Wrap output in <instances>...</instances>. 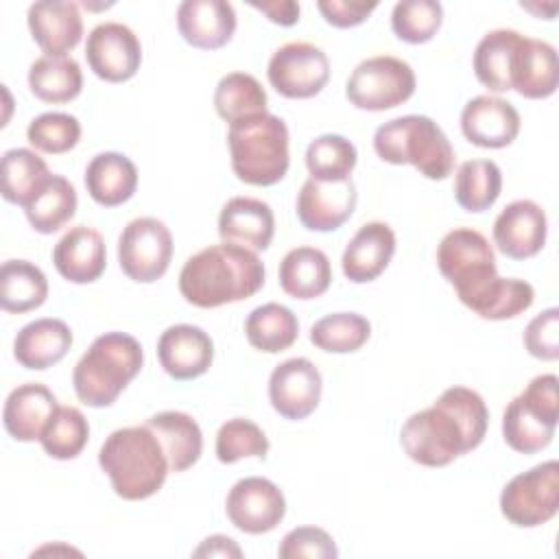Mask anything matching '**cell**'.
<instances>
[{"label":"cell","mask_w":559,"mask_h":559,"mask_svg":"<svg viewBox=\"0 0 559 559\" xmlns=\"http://www.w3.org/2000/svg\"><path fill=\"white\" fill-rule=\"evenodd\" d=\"M443 22V7L437 0H404L391 11V28L406 44L430 41Z\"/></svg>","instance_id":"obj_43"},{"label":"cell","mask_w":559,"mask_h":559,"mask_svg":"<svg viewBox=\"0 0 559 559\" xmlns=\"http://www.w3.org/2000/svg\"><path fill=\"white\" fill-rule=\"evenodd\" d=\"M249 4L260 13H264L273 24L293 26L299 22V4L293 0H271V2L249 0Z\"/></svg>","instance_id":"obj_49"},{"label":"cell","mask_w":559,"mask_h":559,"mask_svg":"<svg viewBox=\"0 0 559 559\" xmlns=\"http://www.w3.org/2000/svg\"><path fill=\"white\" fill-rule=\"evenodd\" d=\"M48 280L44 271L28 260H7L0 269V306L4 312L24 314L44 306Z\"/></svg>","instance_id":"obj_33"},{"label":"cell","mask_w":559,"mask_h":559,"mask_svg":"<svg viewBox=\"0 0 559 559\" xmlns=\"http://www.w3.org/2000/svg\"><path fill=\"white\" fill-rule=\"evenodd\" d=\"M395 253V231L382 223H365L347 242L341 266L343 275L354 284L373 282L384 273Z\"/></svg>","instance_id":"obj_24"},{"label":"cell","mask_w":559,"mask_h":559,"mask_svg":"<svg viewBox=\"0 0 559 559\" xmlns=\"http://www.w3.org/2000/svg\"><path fill=\"white\" fill-rule=\"evenodd\" d=\"M502 515L520 528L542 526L559 511V463H539L513 476L500 493Z\"/></svg>","instance_id":"obj_10"},{"label":"cell","mask_w":559,"mask_h":559,"mask_svg":"<svg viewBox=\"0 0 559 559\" xmlns=\"http://www.w3.org/2000/svg\"><path fill=\"white\" fill-rule=\"evenodd\" d=\"M546 212L531 199L511 201L493 221V242L511 260L537 255L546 245Z\"/></svg>","instance_id":"obj_17"},{"label":"cell","mask_w":559,"mask_h":559,"mask_svg":"<svg viewBox=\"0 0 559 559\" xmlns=\"http://www.w3.org/2000/svg\"><path fill=\"white\" fill-rule=\"evenodd\" d=\"M85 59L98 79L107 83H124L140 70L142 44L129 26L120 22H103L87 35Z\"/></svg>","instance_id":"obj_13"},{"label":"cell","mask_w":559,"mask_h":559,"mask_svg":"<svg viewBox=\"0 0 559 559\" xmlns=\"http://www.w3.org/2000/svg\"><path fill=\"white\" fill-rule=\"evenodd\" d=\"M358 153L356 146L338 133L314 138L306 151V168L317 181H345L352 179Z\"/></svg>","instance_id":"obj_41"},{"label":"cell","mask_w":559,"mask_h":559,"mask_svg":"<svg viewBox=\"0 0 559 559\" xmlns=\"http://www.w3.org/2000/svg\"><path fill=\"white\" fill-rule=\"evenodd\" d=\"M437 266L463 306L498 275L489 240L472 227H456L441 238Z\"/></svg>","instance_id":"obj_8"},{"label":"cell","mask_w":559,"mask_h":559,"mask_svg":"<svg viewBox=\"0 0 559 559\" xmlns=\"http://www.w3.org/2000/svg\"><path fill=\"white\" fill-rule=\"evenodd\" d=\"M144 352L135 336L124 332H105L92 341L72 371L76 397L92 406H111L127 384L140 373Z\"/></svg>","instance_id":"obj_4"},{"label":"cell","mask_w":559,"mask_h":559,"mask_svg":"<svg viewBox=\"0 0 559 559\" xmlns=\"http://www.w3.org/2000/svg\"><path fill=\"white\" fill-rule=\"evenodd\" d=\"M518 109L498 96H474L461 111V131L474 146L504 148L520 133Z\"/></svg>","instance_id":"obj_18"},{"label":"cell","mask_w":559,"mask_h":559,"mask_svg":"<svg viewBox=\"0 0 559 559\" xmlns=\"http://www.w3.org/2000/svg\"><path fill=\"white\" fill-rule=\"evenodd\" d=\"M524 35L513 28L489 31L474 50L476 79L491 92L511 90V76Z\"/></svg>","instance_id":"obj_31"},{"label":"cell","mask_w":559,"mask_h":559,"mask_svg":"<svg viewBox=\"0 0 559 559\" xmlns=\"http://www.w3.org/2000/svg\"><path fill=\"white\" fill-rule=\"evenodd\" d=\"M229 522L249 535L273 531L286 515V498L282 489L262 476L238 480L225 500Z\"/></svg>","instance_id":"obj_14"},{"label":"cell","mask_w":559,"mask_h":559,"mask_svg":"<svg viewBox=\"0 0 559 559\" xmlns=\"http://www.w3.org/2000/svg\"><path fill=\"white\" fill-rule=\"evenodd\" d=\"M59 404L55 393L41 382H26L15 386L2 408L4 430L15 441H39L50 417L57 413Z\"/></svg>","instance_id":"obj_25"},{"label":"cell","mask_w":559,"mask_h":559,"mask_svg":"<svg viewBox=\"0 0 559 559\" xmlns=\"http://www.w3.org/2000/svg\"><path fill=\"white\" fill-rule=\"evenodd\" d=\"M502 192L500 166L491 159H467L454 175V199L465 212L489 210Z\"/></svg>","instance_id":"obj_36"},{"label":"cell","mask_w":559,"mask_h":559,"mask_svg":"<svg viewBox=\"0 0 559 559\" xmlns=\"http://www.w3.org/2000/svg\"><path fill=\"white\" fill-rule=\"evenodd\" d=\"M275 234V216L269 203L253 197L229 199L218 214V236L223 242L251 251L269 249Z\"/></svg>","instance_id":"obj_23"},{"label":"cell","mask_w":559,"mask_h":559,"mask_svg":"<svg viewBox=\"0 0 559 559\" xmlns=\"http://www.w3.org/2000/svg\"><path fill=\"white\" fill-rule=\"evenodd\" d=\"M227 146L234 175L249 186H275L290 166L288 127L269 111L229 124Z\"/></svg>","instance_id":"obj_5"},{"label":"cell","mask_w":559,"mask_h":559,"mask_svg":"<svg viewBox=\"0 0 559 559\" xmlns=\"http://www.w3.org/2000/svg\"><path fill=\"white\" fill-rule=\"evenodd\" d=\"M146 426L159 439L170 472H186L203 452V435L197 419L181 411H162L146 419Z\"/></svg>","instance_id":"obj_29"},{"label":"cell","mask_w":559,"mask_h":559,"mask_svg":"<svg viewBox=\"0 0 559 559\" xmlns=\"http://www.w3.org/2000/svg\"><path fill=\"white\" fill-rule=\"evenodd\" d=\"M194 557H242L240 546L227 535H210L192 552Z\"/></svg>","instance_id":"obj_50"},{"label":"cell","mask_w":559,"mask_h":559,"mask_svg":"<svg viewBox=\"0 0 559 559\" xmlns=\"http://www.w3.org/2000/svg\"><path fill=\"white\" fill-rule=\"evenodd\" d=\"M76 205L79 199L74 186L66 177L52 173L28 199V203L24 205V214L35 231L55 234L72 221V216L76 214Z\"/></svg>","instance_id":"obj_32"},{"label":"cell","mask_w":559,"mask_h":559,"mask_svg":"<svg viewBox=\"0 0 559 559\" xmlns=\"http://www.w3.org/2000/svg\"><path fill=\"white\" fill-rule=\"evenodd\" d=\"M280 559H334L338 548L332 535L319 526H297L282 537L277 548Z\"/></svg>","instance_id":"obj_46"},{"label":"cell","mask_w":559,"mask_h":559,"mask_svg":"<svg viewBox=\"0 0 559 559\" xmlns=\"http://www.w3.org/2000/svg\"><path fill=\"white\" fill-rule=\"evenodd\" d=\"M524 347L539 360L559 358V310L548 308L528 321L524 330Z\"/></svg>","instance_id":"obj_47"},{"label":"cell","mask_w":559,"mask_h":559,"mask_svg":"<svg viewBox=\"0 0 559 559\" xmlns=\"http://www.w3.org/2000/svg\"><path fill=\"white\" fill-rule=\"evenodd\" d=\"M170 260L173 234L162 221L140 216L127 223L118 238V262L129 280L138 284L157 282L168 271Z\"/></svg>","instance_id":"obj_11"},{"label":"cell","mask_w":559,"mask_h":559,"mask_svg":"<svg viewBox=\"0 0 559 559\" xmlns=\"http://www.w3.org/2000/svg\"><path fill=\"white\" fill-rule=\"evenodd\" d=\"M31 92L50 105L74 100L83 87V72L72 57H39L28 70Z\"/></svg>","instance_id":"obj_34"},{"label":"cell","mask_w":559,"mask_h":559,"mask_svg":"<svg viewBox=\"0 0 559 559\" xmlns=\"http://www.w3.org/2000/svg\"><path fill=\"white\" fill-rule=\"evenodd\" d=\"M72 330L66 321L44 317L26 323L13 338V356L24 369H48L63 360L72 347Z\"/></svg>","instance_id":"obj_26"},{"label":"cell","mask_w":559,"mask_h":559,"mask_svg":"<svg viewBox=\"0 0 559 559\" xmlns=\"http://www.w3.org/2000/svg\"><path fill=\"white\" fill-rule=\"evenodd\" d=\"M358 192L352 179L317 181L306 179L297 194V218L310 231H334L356 210Z\"/></svg>","instance_id":"obj_16"},{"label":"cell","mask_w":559,"mask_h":559,"mask_svg":"<svg viewBox=\"0 0 559 559\" xmlns=\"http://www.w3.org/2000/svg\"><path fill=\"white\" fill-rule=\"evenodd\" d=\"M28 31L48 57H66L83 37V17L76 2L41 0L28 7Z\"/></svg>","instance_id":"obj_20"},{"label":"cell","mask_w":559,"mask_h":559,"mask_svg":"<svg viewBox=\"0 0 559 559\" xmlns=\"http://www.w3.org/2000/svg\"><path fill=\"white\" fill-rule=\"evenodd\" d=\"M98 465L114 493L131 502L155 496L170 472L166 452L146 424L114 430L98 450Z\"/></svg>","instance_id":"obj_3"},{"label":"cell","mask_w":559,"mask_h":559,"mask_svg":"<svg viewBox=\"0 0 559 559\" xmlns=\"http://www.w3.org/2000/svg\"><path fill=\"white\" fill-rule=\"evenodd\" d=\"M323 380L317 365L308 358L280 362L269 378V400L284 419H306L321 402Z\"/></svg>","instance_id":"obj_15"},{"label":"cell","mask_w":559,"mask_h":559,"mask_svg":"<svg viewBox=\"0 0 559 559\" xmlns=\"http://www.w3.org/2000/svg\"><path fill=\"white\" fill-rule=\"evenodd\" d=\"M46 162L31 148L4 151L0 162L2 197L13 205H26L39 186L50 177Z\"/></svg>","instance_id":"obj_38"},{"label":"cell","mask_w":559,"mask_h":559,"mask_svg":"<svg viewBox=\"0 0 559 559\" xmlns=\"http://www.w3.org/2000/svg\"><path fill=\"white\" fill-rule=\"evenodd\" d=\"M245 334L249 345L258 352L280 354L297 341L299 321L290 308L271 301L249 312L245 321Z\"/></svg>","instance_id":"obj_35"},{"label":"cell","mask_w":559,"mask_h":559,"mask_svg":"<svg viewBox=\"0 0 559 559\" xmlns=\"http://www.w3.org/2000/svg\"><path fill=\"white\" fill-rule=\"evenodd\" d=\"M266 92L260 81L247 72L225 74L214 90V109L225 122L266 111Z\"/></svg>","instance_id":"obj_39"},{"label":"cell","mask_w":559,"mask_h":559,"mask_svg":"<svg viewBox=\"0 0 559 559\" xmlns=\"http://www.w3.org/2000/svg\"><path fill=\"white\" fill-rule=\"evenodd\" d=\"M489 411L480 393L467 386L445 389L430 408L413 413L400 443L411 461L426 467H445L476 450L487 432Z\"/></svg>","instance_id":"obj_1"},{"label":"cell","mask_w":559,"mask_h":559,"mask_svg":"<svg viewBox=\"0 0 559 559\" xmlns=\"http://www.w3.org/2000/svg\"><path fill=\"white\" fill-rule=\"evenodd\" d=\"M373 148L382 162L411 164L432 181L454 170V148L430 116L408 114L380 124L373 133Z\"/></svg>","instance_id":"obj_6"},{"label":"cell","mask_w":559,"mask_h":559,"mask_svg":"<svg viewBox=\"0 0 559 559\" xmlns=\"http://www.w3.org/2000/svg\"><path fill=\"white\" fill-rule=\"evenodd\" d=\"M266 76L284 98H312L330 81V61L314 44L288 41L271 55Z\"/></svg>","instance_id":"obj_12"},{"label":"cell","mask_w":559,"mask_h":559,"mask_svg":"<svg viewBox=\"0 0 559 559\" xmlns=\"http://www.w3.org/2000/svg\"><path fill=\"white\" fill-rule=\"evenodd\" d=\"M264 264L238 245H210L190 255L179 273L181 297L197 308H218L253 297L264 286Z\"/></svg>","instance_id":"obj_2"},{"label":"cell","mask_w":559,"mask_h":559,"mask_svg":"<svg viewBox=\"0 0 559 559\" xmlns=\"http://www.w3.org/2000/svg\"><path fill=\"white\" fill-rule=\"evenodd\" d=\"M90 439V424L85 415L74 406H59L44 428L39 443L50 459L70 461L76 459Z\"/></svg>","instance_id":"obj_42"},{"label":"cell","mask_w":559,"mask_h":559,"mask_svg":"<svg viewBox=\"0 0 559 559\" xmlns=\"http://www.w3.org/2000/svg\"><path fill=\"white\" fill-rule=\"evenodd\" d=\"M85 188L90 197L103 207L122 205L135 194L138 168L122 153H98L85 168Z\"/></svg>","instance_id":"obj_28"},{"label":"cell","mask_w":559,"mask_h":559,"mask_svg":"<svg viewBox=\"0 0 559 559\" xmlns=\"http://www.w3.org/2000/svg\"><path fill=\"white\" fill-rule=\"evenodd\" d=\"M559 83V63L557 50L542 39L526 37L515 57L511 90H515L524 98H548L557 92Z\"/></svg>","instance_id":"obj_27"},{"label":"cell","mask_w":559,"mask_h":559,"mask_svg":"<svg viewBox=\"0 0 559 559\" xmlns=\"http://www.w3.org/2000/svg\"><path fill=\"white\" fill-rule=\"evenodd\" d=\"M157 358L173 380H194L203 376L214 360V341L205 330L190 323H177L162 332Z\"/></svg>","instance_id":"obj_19"},{"label":"cell","mask_w":559,"mask_h":559,"mask_svg":"<svg viewBox=\"0 0 559 559\" xmlns=\"http://www.w3.org/2000/svg\"><path fill=\"white\" fill-rule=\"evenodd\" d=\"M415 72L404 59L376 55L352 70L345 96L356 109L384 111L406 103L415 94Z\"/></svg>","instance_id":"obj_9"},{"label":"cell","mask_w":559,"mask_h":559,"mask_svg":"<svg viewBox=\"0 0 559 559\" xmlns=\"http://www.w3.org/2000/svg\"><path fill=\"white\" fill-rule=\"evenodd\" d=\"M269 452V439L264 430L245 417L227 419L216 432V459L225 465L247 456L264 459Z\"/></svg>","instance_id":"obj_44"},{"label":"cell","mask_w":559,"mask_h":559,"mask_svg":"<svg viewBox=\"0 0 559 559\" xmlns=\"http://www.w3.org/2000/svg\"><path fill=\"white\" fill-rule=\"evenodd\" d=\"M26 138L31 146H35L41 153L61 155L72 151L81 140V122L61 111H48L28 122Z\"/></svg>","instance_id":"obj_45"},{"label":"cell","mask_w":559,"mask_h":559,"mask_svg":"<svg viewBox=\"0 0 559 559\" xmlns=\"http://www.w3.org/2000/svg\"><path fill=\"white\" fill-rule=\"evenodd\" d=\"M559 419L557 376H535L526 389L515 395L502 415V437L520 454H535L550 445Z\"/></svg>","instance_id":"obj_7"},{"label":"cell","mask_w":559,"mask_h":559,"mask_svg":"<svg viewBox=\"0 0 559 559\" xmlns=\"http://www.w3.org/2000/svg\"><path fill=\"white\" fill-rule=\"evenodd\" d=\"M371 336V323L358 312L325 314L310 328V343L330 354L358 352Z\"/></svg>","instance_id":"obj_40"},{"label":"cell","mask_w":559,"mask_h":559,"mask_svg":"<svg viewBox=\"0 0 559 559\" xmlns=\"http://www.w3.org/2000/svg\"><path fill=\"white\" fill-rule=\"evenodd\" d=\"M52 264L72 284L96 282L107 266V249L100 231L87 225L68 229L52 249Z\"/></svg>","instance_id":"obj_21"},{"label":"cell","mask_w":559,"mask_h":559,"mask_svg":"<svg viewBox=\"0 0 559 559\" xmlns=\"http://www.w3.org/2000/svg\"><path fill=\"white\" fill-rule=\"evenodd\" d=\"M280 286L293 299L321 297L332 284V264L317 247H295L280 262Z\"/></svg>","instance_id":"obj_30"},{"label":"cell","mask_w":559,"mask_h":559,"mask_svg":"<svg viewBox=\"0 0 559 559\" xmlns=\"http://www.w3.org/2000/svg\"><path fill=\"white\" fill-rule=\"evenodd\" d=\"M319 13L323 20L336 28H352L362 24L376 9L378 2H365V0H319L317 2Z\"/></svg>","instance_id":"obj_48"},{"label":"cell","mask_w":559,"mask_h":559,"mask_svg":"<svg viewBox=\"0 0 559 559\" xmlns=\"http://www.w3.org/2000/svg\"><path fill=\"white\" fill-rule=\"evenodd\" d=\"M177 28L186 44L216 50L234 37L236 11L225 0H186L177 9Z\"/></svg>","instance_id":"obj_22"},{"label":"cell","mask_w":559,"mask_h":559,"mask_svg":"<svg viewBox=\"0 0 559 559\" xmlns=\"http://www.w3.org/2000/svg\"><path fill=\"white\" fill-rule=\"evenodd\" d=\"M535 301V290L528 282L518 277L496 275L469 304L467 308L480 319L504 321L522 314Z\"/></svg>","instance_id":"obj_37"}]
</instances>
